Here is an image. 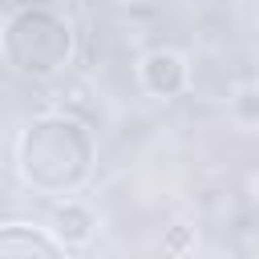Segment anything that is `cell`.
Segmentation results:
<instances>
[{
    "mask_svg": "<svg viewBox=\"0 0 259 259\" xmlns=\"http://www.w3.org/2000/svg\"><path fill=\"white\" fill-rule=\"evenodd\" d=\"M93 162H97L93 130L65 109L28 117L12 142V170L20 186L32 190L36 198L53 202L73 198L93 178Z\"/></svg>",
    "mask_w": 259,
    "mask_h": 259,
    "instance_id": "6da1fadb",
    "label": "cell"
},
{
    "mask_svg": "<svg viewBox=\"0 0 259 259\" xmlns=\"http://www.w3.org/2000/svg\"><path fill=\"white\" fill-rule=\"evenodd\" d=\"M77 32L73 20L53 4H16L0 28V57L20 81H53L73 65Z\"/></svg>",
    "mask_w": 259,
    "mask_h": 259,
    "instance_id": "7a4b0ae2",
    "label": "cell"
},
{
    "mask_svg": "<svg viewBox=\"0 0 259 259\" xmlns=\"http://www.w3.org/2000/svg\"><path fill=\"white\" fill-rule=\"evenodd\" d=\"M138 85L146 97H158V101H174L190 89V61L170 49V45H158V49H146L138 57Z\"/></svg>",
    "mask_w": 259,
    "mask_h": 259,
    "instance_id": "3957f363",
    "label": "cell"
},
{
    "mask_svg": "<svg viewBox=\"0 0 259 259\" xmlns=\"http://www.w3.org/2000/svg\"><path fill=\"white\" fill-rule=\"evenodd\" d=\"M0 259H69V247L32 223H4L0 227Z\"/></svg>",
    "mask_w": 259,
    "mask_h": 259,
    "instance_id": "277c9868",
    "label": "cell"
},
{
    "mask_svg": "<svg viewBox=\"0 0 259 259\" xmlns=\"http://www.w3.org/2000/svg\"><path fill=\"white\" fill-rule=\"evenodd\" d=\"M49 231H53L69 251H77V247H89V243H93V235H97V214H93L81 198H57L53 210H49Z\"/></svg>",
    "mask_w": 259,
    "mask_h": 259,
    "instance_id": "5b68a950",
    "label": "cell"
},
{
    "mask_svg": "<svg viewBox=\"0 0 259 259\" xmlns=\"http://www.w3.org/2000/svg\"><path fill=\"white\" fill-rule=\"evenodd\" d=\"M194 247H198V235H194L190 223H170V227L162 231V255L186 259V255H194Z\"/></svg>",
    "mask_w": 259,
    "mask_h": 259,
    "instance_id": "8992f818",
    "label": "cell"
},
{
    "mask_svg": "<svg viewBox=\"0 0 259 259\" xmlns=\"http://www.w3.org/2000/svg\"><path fill=\"white\" fill-rule=\"evenodd\" d=\"M231 113H235V121H239V125L259 130V89H255V85L239 89V93L231 97Z\"/></svg>",
    "mask_w": 259,
    "mask_h": 259,
    "instance_id": "52a82bcc",
    "label": "cell"
},
{
    "mask_svg": "<svg viewBox=\"0 0 259 259\" xmlns=\"http://www.w3.org/2000/svg\"><path fill=\"white\" fill-rule=\"evenodd\" d=\"M121 4H150V0H121Z\"/></svg>",
    "mask_w": 259,
    "mask_h": 259,
    "instance_id": "ba28073f",
    "label": "cell"
},
{
    "mask_svg": "<svg viewBox=\"0 0 259 259\" xmlns=\"http://www.w3.org/2000/svg\"><path fill=\"white\" fill-rule=\"evenodd\" d=\"M255 202H259V178H255Z\"/></svg>",
    "mask_w": 259,
    "mask_h": 259,
    "instance_id": "9c48e42d",
    "label": "cell"
}]
</instances>
